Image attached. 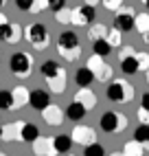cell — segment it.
<instances>
[{"label": "cell", "mask_w": 149, "mask_h": 156, "mask_svg": "<svg viewBox=\"0 0 149 156\" xmlns=\"http://www.w3.org/2000/svg\"><path fill=\"white\" fill-rule=\"evenodd\" d=\"M101 2L105 5V9H108V11H116V9L121 7V0H101Z\"/></svg>", "instance_id": "obj_37"}, {"label": "cell", "mask_w": 149, "mask_h": 156, "mask_svg": "<svg viewBox=\"0 0 149 156\" xmlns=\"http://www.w3.org/2000/svg\"><path fill=\"white\" fill-rule=\"evenodd\" d=\"M92 81H94V73H92L88 66L77 68V73H74V84H77L79 88H86V86H90Z\"/></svg>", "instance_id": "obj_17"}, {"label": "cell", "mask_w": 149, "mask_h": 156, "mask_svg": "<svg viewBox=\"0 0 149 156\" xmlns=\"http://www.w3.org/2000/svg\"><path fill=\"white\" fill-rule=\"evenodd\" d=\"M24 37H26V42L33 46L35 51H44L48 46V42H50L48 29L42 24V22H35V24L24 27Z\"/></svg>", "instance_id": "obj_1"}, {"label": "cell", "mask_w": 149, "mask_h": 156, "mask_svg": "<svg viewBox=\"0 0 149 156\" xmlns=\"http://www.w3.org/2000/svg\"><path fill=\"white\" fill-rule=\"evenodd\" d=\"M83 154H86V156H103V154H105V147H103L101 143H97V141H94V143L86 145Z\"/></svg>", "instance_id": "obj_31"}, {"label": "cell", "mask_w": 149, "mask_h": 156, "mask_svg": "<svg viewBox=\"0 0 149 156\" xmlns=\"http://www.w3.org/2000/svg\"><path fill=\"white\" fill-rule=\"evenodd\" d=\"M101 0H86V5H90V7H94V5H99Z\"/></svg>", "instance_id": "obj_40"}, {"label": "cell", "mask_w": 149, "mask_h": 156, "mask_svg": "<svg viewBox=\"0 0 149 156\" xmlns=\"http://www.w3.org/2000/svg\"><path fill=\"white\" fill-rule=\"evenodd\" d=\"M40 73H42V77L48 79V77H57L61 75V73H66L57 62H53V59H46V62H42V66H40Z\"/></svg>", "instance_id": "obj_16"}, {"label": "cell", "mask_w": 149, "mask_h": 156, "mask_svg": "<svg viewBox=\"0 0 149 156\" xmlns=\"http://www.w3.org/2000/svg\"><path fill=\"white\" fill-rule=\"evenodd\" d=\"M55 20L59 24H72V9H59V11H55Z\"/></svg>", "instance_id": "obj_29"}, {"label": "cell", "mask_w": 149, "mask_h": 156, "mask_svg": "<svg viewBox=\"0 0 149 156\" xmlns=\"http://www.w3.org/2000/svg\"><path fill=\"white\" fill-rule=\"evenodd\" d=\"M140 145H143V143H138V141H132V143H125V147H123V154H127V156H134V154H143V150H140Z\"/></svg>", "instance_id": "obj_33"}, {"label": "cell", "mask_w": 149, "mask_h": 156, "mask_svg": "<svg viewBox=\"0 0 149 156\" xmlns=\"http://www.w3.org/2000/svg\"><path fill=\"white\" fill-rule=\"evenodd\" d=\"M74 101H79L86 110H92L94 106H97V95L86 86V88H79L77 90V95H74Z\"/></svg>", "instance_id": "obj_13"}, {"label": "cell", "mask_w": 149, "mask_h": 156, "mask_svg": "<svg viewBox=\"0 0 149 156\" xmlns=\"http://www.w3.org/2000/svg\"><path fill=\"white\" fill-rule=\"evenodd\" d=\"M134 141L138 143H149V123H140L134 130Z\"/></svg>", "instance_id": "obj_24"}, {"label": "cell", "mask_w": 149, "mask_h": 156, "mask_svg": "<svg viewBox=\"0 0 149 156\" xmlns=\"http://www.w3.org/2000/svg\"><path fill=\"white\" fill-rule=\"evenodd\" d=\"M11 24V29H9V37H7V42L9 44H16L22 40V27H20L18 22H9Z\"/></svg>", "instance_id": "obj_25"}, {"label": "cell", "mask_w": 149, "mask_h": 156, "mask_svg": "<svg viewBox=\"0 0 149 156\" xmlns=\"http://www.w3.org/2000/svg\"><path fill=\"white\" fill-rule=\"evenodd\" d=\"M46 84H48V90L50 92H64L66 90V73H61V75H57V77H48V79H44Z\"/></svg>", "instance_id": "obj_21"}, {"label": "cell", "mask_w": 149, "mask_h": 156, "mask_svg": "<svg viewBox=\"0 0 149 156\" xmlns=\"http://www.w3.org/2000/svg\"><path fill=\"white\" fill-rule=\"evenodd\" d=\"M57 53L66 62H74V59H79V55H81V46L79 48H59L57 46Z\"/></svg>", "instance_id": "obj_28"}, {"label": "cell", "mask_w": 149, "mask_h": 156, "mask_svg": "<svg viewBox=\"0 0 149 156\" xmlns=\"http://www.w3.org/2000/svg\"><path fill=\"white\" fill-rule=\"evenodd\" d=\"M2 5H5V0H0V9H2Z\"/></svg>", "instance_id": "obj_43"}, {"label": "cell", "mask_w": 149, "mask_h": 156, "mask_svg": "<svg viewBox=\"0 0 149 156\" xmlns=\"http://www.w3.org/2000/svg\"><path fill=\"white\" fill-rule=\"evenodd\" d=\"M37 136H40V128L35 126V123H29V121H24L22 132H20V141H24V143H33Z\"/></svg>", "instance_id": "obj_18"}, {"label": "cell", "mask_w": 149, "mask_h": 156, "mask_svg": "<svg viewBox=\"0 0 149 156\" xmlns=\"http://www.w3.org/2000/svg\"><path fill=\"white\" fill-rule=\"evenodd\" d=\"M94 7L90 5H81V7H74L72 9V24L77 27H90L94 22Z\"/></svg>", "instance_id": "obj_6"}, {"label": "cell", "mask_w": 149, "mask_h": 156, "mask_svg": "<svg viewBox=\"0 0 149 156\" xmlns=\"http://www.w3.org/2000/svg\"><path fill=\"white\" fill-rule=\"evenodd\" d=\"M64 117H66V114H64V110L59 108V106H55V103H48V106L42 110V119L46 121V126H61L64 123Z\"/></svg>", "instance_id": "obj_8"}, {"label": "cell", "mask_w": 149, "mask_h": 156, "mask_svg": "<svg viewBox=\"0 0 149 156\" xmlns=\"http://www.w3.org/2000/svg\"><path fill=\"white\" fill-rule=\"evenodd\" d=\"M31 5H33V0H16V7L20 11H31Z\"/></svg>", "instance_id": "obj_38"}, {"label": "cell", "mask_w": 149, "mask_h": 156, "mask_svg": "<svg viewBox=\"0 0 149 156\" xmlns=\"http://www.w3.org/2000/svg\"><path fill=\"white\" fill-rule=\"evenodd\" d=\"M114 29H119L121 33H130L134 31V13L132 11H121L114 18Z\"/></svg>", "instance_id": "obj_12"}, {"label": "cell", "mask_w": 149, "mask_h": 156, "mask_svg": "<svg viewBox=\"0 0 149 156\" xmlns=\"http://www.w3.org/2000/svg\"><path fill=\"white\" fill-rule=\"evenodd\" d=\"M92 48H94V55H101V57H108V55L112 53V44H110L105 37H99V40H94Z\"/></svg>", "instance_id": "obj_23"}, {"label": "cell", "mask_w": 149, "mask_h": 156, "mask_svg": "<svg viewBox=\"0 0 149 156\" xmlns=\"http://www.w3.org/2000/svg\"><path fill=\"white\" fill-rule=\"evenodd\" d=\"M134 29H136V31H140V33L145 35L147 31H149V16H147V13L136 16V18H134Z\"/></svg>", "instance_id": "obj_26"}, {"label": "cell", "mask_w": 149, "mask_h": 156, "mask_svg": "<svg viewBox=\"0 0 149 156\" xmlns=\"http://www.w3.org/2000/svg\"><path fill=\"white\" fill-rule=\"evenodd\" d=\"M147 44H149V31H147Z\"/></svg>", "instance_id": "obj_44"}, {"label": "cell", "mask_w": 149, "mask_h": 156, "mask_svg": "<svg viewBox=\"0 0 149 156\" xmlns=\"http://www.w3.org/2000/svg\"><path fill=\"white\" fill-rule=\"evenodd\" d=\"M11 95H13V108H22V106H26L29 103V88L26 86H16L13 90H11Z\"/></svg>", "instance_id": "obj_19"}, {"label": "cell", "mask_w": 149, "mask_h": 156, "mask_svg": "<svg viewBox=\"0 0 149 156\" xmlns=\"http://www.w3.org/2000/svg\"><path fill=\"white\" fill-rule=\"evenodd\" d=\"M29 103H31V108L42 112L50 103V95L46 90H42V88H35V90H31V95H29Z\"/></svg>", "instance_id": "obj_10"}, {"label": "cell", "mask_w": 149, "mask_h": 156, "mask_svg": "<svg viewBox=\"0 0 149 156\" xmlns=\"http://www.w3.org/2000/svg\"><path fill=\"white\" fill-rule=\"evenodd\" d=\"M105 33H108V29H105V24H92L88 29V37L92 40H99V37H105Z\"/></svg>", "instance_id": "obj_30"}, {"label": "cell", "mask_w": 149, "mask_h": 156, "mask_svg": "<svg viewBox=\"0 0 149 156\" xmlns=\"http://www.w3.org/2000/svg\"><path fill=\"white\" fill-rule=\"evenodd\" d=\"M143 2H145V7H147V9H149V0H143Z\"/></svg>", "instance_id": "obj_41"}, {"label": "cell", "mask_w": 149, "mask_h": 156, "mask_svg": "<svg viewBox=\"0 0 149 156\" xmlns=\"http://www.w3.org/2000/svg\"><path fill=\"white\" fill-rule=\"evenodd\" d=\"M105 95L114 103H127V101H132L134 88L130 84H125V81H112L108 86V90H105Z\"/></svg>", "instance_id": "obj_3"}, {"label": "cell", "mask_w": 149, "mask_h": 156, "mask_svg": "<svg viewBox=\"0 0 149 156\" xmlns=\"http://www.w3.org/2000/svg\"><path fill=\"white\" fill-rule=\"evenodd\" d=\"M22 126H24V121H13V123H9V126H2V141H9V143L20 141Z\"/></svg>", "instance_id": "obj_14"}, {"label": "cell", "mask_w": 149, "mask_h": 156, "mask_svg": "<svg viewBox=\"0 0 149 156\" xmlns=\"http://www.w3.org/2000/svg\"><path fill=\"white\" fill-rule=\"evenodd\" d=\"M0 57H2V51H0Z\"/></svg>", "instance_id": "obj_45"}, {"label": "cell", "mask_w": 149, "mask_h": 156, "mask_svg": "<svg viewBox=\"0 0 149 156\" xmlns=\"http://www.w3.org/2000/svg\"><path fill=\"white\" fill-rule=\"evenodd\" d=\"M121 70L125 73V75H136V73L140 70L138 68V59H136V55L130 48H125L123 55H121Z\"/></svg>", "instance_id": "obj_11"}, {"label": "cell", "mask_w": 149, "mask_h": 156, "mask_svg": "<svg viewBox=\"0 0 149 156\" xmlns=\"http://www.w3.org/2000/svg\"><path fill=\"white\" fill-rule=\"evenodd\" d=\"M33 152L37 156H55L57 150H55V143H53L50 136H37L33 141Z\"/></svg>", "instance_id": "obj_9"}, {"label": "cell", "mask_w": 149, "mask_h": 156, "mask_svg": "<svg viewBox=\"0 0 149 156\" xmlns=\"http://www.w3.org/2000/svg\"><path fill=\"white\" fill-rule=\"evenodd\" d=\"M7 22H9V20H7V16H5L2 11H0V24H7Z\"/></svg>", "instance_id": "obj_39"}, {"label": "cell", "mask_w": 149, "mask_h": 156, "mask_svg": "<svg viewBox=\"0 0 149 156\" xmlns=\"http://www.w3.org/2000/svg\"><path fill=\"white\" fill-rule=\"evenodd\" d=\"M136 59H138V68H149V55L147 53H138Z\"/></svg>", "instance_id": "obj_36"}, {"label": "cell", "mask_w": 149, "mask_h": 156, "mask_svg": "<svg viewBox=\"0 0 149 156\" xmlns=\"http://www.w3.org/2000/svg\"><path fill=\"white\" fill-rule=\"evenodd\" d=\"M64 7H66V0H48V9L53 13L59 11V9H64Z\"/></svg>", "instance_id": "obj_35"}, {"label": "cell", "mask_w": 149, "mask_h": 156, "mask_svg": "<svg viewBox=\"0 0 149 156\" xmlns=\"http://www.w3.org/2000/svg\"><path fill=\"white\" fill-rule=\"evenodd\" d=\"M44 9H48V0H33V5H31V13H42Z\"/></svg>", "instance_id": "obj_34"}, {"label": "cell", "mask_w": 149, "mask_h": 156, "mask_svg": "<svg viewBox=\"0 0 149 156\" xmlns=\"http://www.w3.org/2000/svg\"><path fill=\"white\" fill-rule=\"evenodd\" d=\"M86 112H88V110L83 108L79 101H72L70 106L66 108V119H70V121H81L83 117H86Z\"/></svg>", "instance_id": "obj_20"}, {"label": "cell", "mask_w": 149, "mask_h": 156, "mask_svg": "<svg viewBox=\"0 0 149 156\" xmlns=\"http://www.w3.org/2000/svg\"><path fill=\"white\" fill-rule=\"evenodd\" d=\"M105 40L112 44V48L114 46H121V31L119 29H110L108 33H105Z\"/></svg>", "instance_id": "obj_32"}, {"label": "cell", "mask_w": 149, "mask_h": 156, "mask_svg": "<svg viewBox=\"0 0 149 156\" xmlns=\"http://www.w3.org/2000/svg\"><path fill=\"white\" fill-rule=\"evenodd\" d=\"M88 68L94 73V81H108V79H112V68L103 62L101 55H92L88 59Z\"/></svg>", "instance_id": "obj_5"}, {"label": "cell", "mask_w": 149, "mask_h": 156, "mask_svg": "<svg viewBox=\"0 0 149 156\" xmlns=\"http://www.w3.org/2000/svg\"><path fill=\"white\" fill-rule=\"evenodd\" d=\"M53 143H55L57 154H68L70 147H72V139L66 136V134H59V136H55V139H53Z\"/></svg>", "instance_id": "obj_22"}, {"label": "cell", "mask_w": 149, "mask_h": 156, "mask_svg": "<svg viewBox=\"0 0 149 156\" xmlns=\"http://www.w3.org/2000/svg\"><path fill=\"white\" fill-rule=\"evenodd\" d=\"M0 154H2V147H0Z\"/></svg>", "instance_id": "obj_46"}, {"label": "cell", "mask_w": 149, "mask_h": 156, "mask_svg": "<svg viewBox=\"0 0 149 156\" xmlns=\"http://www.w3.org/2000/svg\"><path fill=\"white\" fill-rule=\"evenodd\" d=\"M0 110H13V95H11V90H0Z\"/></svg>", "instance_id": "obj_27"}, {"label": "cell", "mask_w": 149, "mask_h": 156, "mask_svg": "<svg viewBox=\"0 0 149 156\" xmlns=\"http://www.w3.org/2000/svg\"><path fill=\"white\" fill-rule=\"evenodd\" d=\"M0 141H2V126H0Z\"/></svg>", "instance_id": "obj_42"}, {"label": "cell", "mask_w": 149, "mask_h": 156, "mask_svg": "<svg viewBox=\"0 0 149 156\" xmlns=\"http://www.w3.org/2000/svg\"><path fill=\"white\" fill-rule=\"evenodd\" d=\"M9 68H11V73L18 75V77H29L31 70H33V57L29 53H24V51H18V53H13L11 59H9Z\"/></svg>", "instance_id": "obj_2"}, {"label": "cell", "mask_w": 149, "mask_h": 156, "mask_svg": "<svg viewBox=\"0 0 149 156\" xmlns=\"http://www.w3.org/2000/svg\"><path fill=\"white\" fill-rule=\"evenodd\" d=\"M70 139H72V143H79V145L86 147V145L97 141V132L92 128H88V126H74L72 132H70Z\"/></svg>", "instance_id": "obj_7"}, {"label": "cell", "mask_w": 149, "mask_h": 156, "mask_svg": "<svg viewBox=\"0 0 149 156\" xmlns=\"http://www.w3.org/2000/svg\"><path fill=\"white\" fill-rule=\"evenodd\" d=\"M99 126H101V130L103 132H108V134H114V132H121L125 126H127V119L123 117L121 112H105L103 117H101V121H99Z\"/></svg>", "instance_id": "obj_4"}, {"label": "cell", "mask_w": 149, "mask_h": 156, "mask_svg": "<svg viewBox=\"0 0 149 156\" xmlns=\"http://www.w3.org/2000/svg\"><path fill=\"white\" fill-rule=\"evenodd\" d=\"M57 46L59 48H79V37L74 31H61L59 40H57Z\"/></svg>", "instance_id": "obj_15"}]
</instances>
